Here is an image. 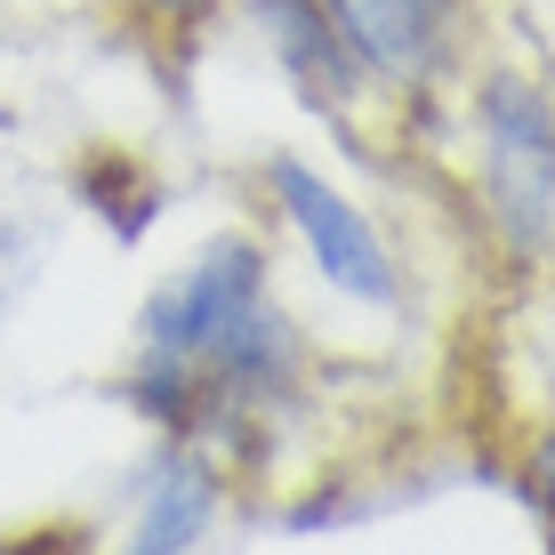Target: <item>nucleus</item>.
Here are the masks:
<instances>
[{
	"label": "nucleus",
	"mask_w": 555,
	"mask_h": 555,
	"mask_svg": "<svg viewBox=\"0 0 555 555\" xmlns=\"http://www.w3.org/2000/svg\"><path fill=\"white\" fill-rule=\"evenodd\" d=\"M314 395V338L274 291V242L225 225L178 258L129 314L121 403L162 443H202L225 467L266 451Z\"/></svg>",
	"instance_id": "1"
},
{
	"label": "nucleus",
	"mask_w": 555,
	"mask_h": 555,
	"mask_svg": "<svg viewBox=\"0 0 555 555\" xmlns=\"http://www.w3.org/2000/svg\"><path fill=\"white\" fill-rule=\"evenodd\" d=\"M443 138L459 145V218L475 250L507 274L555 266V56L475 49L443 98Z\"/></svg>",
	"instance_id": "2"
},
{
	"label": "nucleus",
	"mask_w": 555,
	"mask_h": 555,
	"mask_svg": "<svg viewBox=\"0 0 555 555\" xmlns=\"http://www.w3.org/2000/svg\"><path fill=\"white\" fill-rule=\"evenodd\" d=\"M258 185H266V209H274V234L291 242V258L314 274L322 298L354 306V314H371V322H403L418 306L411 258L395 250L378 209L362 202L354 185H338L314 153L274 145L258 162Z\"/></svg>",
	"instance_id": "3"
},
{
	"label": "nucleus",
	"mask_w": 555,
	"mask_h": 555,
	"mask_svg": "<svg viewBox=\"0 0 555 555\" xmlns=\"http://www.w3.org/2000/svg\"><path fill=\"white\" fill-rule=\"evenodd\" d=\"M322 9L387 105V138H427L459 73L491 41L483 0H322Z\"/></svg>",
	"instance_id": "4"
},
{
	"label": "nucleus",
	"mask_w": 555,
	"mask_h": 555,
	"mask_svg": "<svg viewBox=\"0 0 555 555\" xmlns=\"http://www.w3.org/2000/svg\"><path fill=\"white\" fill-rule=\"evenodd\" d=\"M225 9L250 25V41H258L266 65H274V81L291 89V105L331 145H347V153L387 145V105H378V89L362 81L354 49L338 41V25H331L322 0H225Z\"/></svg>",
	"instance_id": "5"
},
{
	"label": "nucleus",
	"mask_w": 555,
	"mask_h": 555,
	"mask_svg": "<svg viewBox=\"0 0 555 555\" xmlns=\"http://www.w3.org/2000/svg\"><path fill=\"white\" fill-rule=\"evenodd\" d=\"M234 500V467L202 443H153V459L138 467L121 515V547L113 555H202V540L225 524Z\"/></svg>",
	"instance_id": "6"
},
{
	"label": "nucleus",
	"mask_w": 555,
	"mask_h": 555,
	"mask_svg": "<svg viewBox=\"0 0 555 555\" xmlns=\"http://www.w3.org/2000/svg\"><path fill=\"white\" fill-rule=\"evenodd\" d=\"M49 258H56V209H49V194L25 178V169L0 162V331L16 322V306L41 291Z\"/></svg>",
	"instance_id": "7"
},
{
	"label": "nucleus",
	"mask_w": 555,
	"mask_h": 555,
	"mask_svg": "<svg viewBox=\"0 0 555 555\" xmlns=\"http://www.w3.org/2000/svg\"><path fill=\"white\" fill-rule=\"evenodd\" d=\"M105 9L121 16L138 41H153V49H194L202 25L225 16V0H105Z\"/></svg>",
	"instance_id": "8"
},
{
	"label": "nucleus",
	"mask_w": 555,
	"mask_h": 555,
	"mask_svg": "<svg viewBox=\"0 0 555 555\" xmlns=\"http://www.w3.org/2000/svg\"><path fill=\"white\" fill-rule=\"evenodd\" d=\"M515 491H524L531 524H540V540L555 555V418L540 435H524V451H515Z\"/></svg>",
	"instance_id": "9"
},
{
	"label": "nucleus",
	"mask_w": 555,
	"mask_h": 555,
	"mask_svg": "<svg viewBox=\"0 0 555 555\" xmlns=\"http://www.w3.org/2000/svg\"><path fill=\"white\" fill-rule=\"evenodd\" d=\"M540 9H547V25H555V0H540ZM547 56H555V49H547Z\"/></svg>",
	"instance_id": "10"
}]
</instances>
